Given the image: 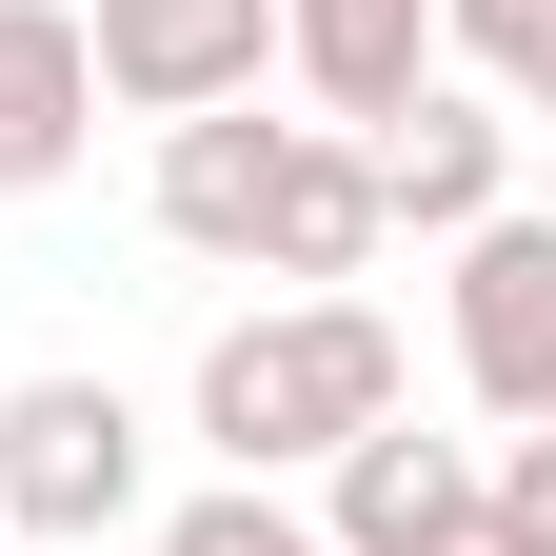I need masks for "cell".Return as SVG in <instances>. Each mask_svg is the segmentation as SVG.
Instances as JSON below:
<instances>
[{
    "label": "cell",
    "instance_id": "8fae6325",
    "mask_svg": "<svg viewBox=\"0 0 556 556\" xmlns=\"http://www.w3.org/2000/svg\"><path fill=\"white\" fill-rule=\"evenodd\" d=\"M438 40H457L497 100H536V119H556V0H438Z\"/></svg>",
    "mask_w": 556,
    "mask_h": 556
},
{
    "label": "cell",
    "instance_id": "5b68a950",
    "mask_svg": "<svg viewBox=\"0 0 556 556\" xmlns=\"http://www.w3.org/2000/svg\"><path fill=\"white\" fill-rule=\"evenodd\" d=\"M397 219H378V139H338V119H299L278 139V179H258V278H299V299H338Z\"/></svg>",
    "mask_w": 556,
    "mask_h": 556
},
{
    "label": "cell",
    "instance_id": "8992f818",
    "mask_svg": "<svg viewBox=\"0 0 556 556\" xmlns=\"http://www.w3.org/2000/svg\"><path fill=\"white\" fill-rule=\"evenodd\" d=\"M80 139H100V40H80V0H0V199L80 179Z\"/></svg>",
    "mask_w": 556,
    "mask_h": 556
},
{
    "label": "cell",
    "instance_id": "7a4b0ae2",
    "mask_svg": "<svg viewBox=\"0 0 556 556\" xmlns=\"http://www.w3.org/2000/svg\"><path fill=\"white\" fill-rule=\"evenodd\" d=\"M119 517H139V397L119 378H21L0 397V536L100 556Z\"/></svg>",
    "mask_w": 556,
    "mask_h": 556
},
{
    "label": "cell",
    "instance_id": "9c48e42d",
    "mask_svg": "<svg viewBox=\"0 0 556 556\" xmlns=\"http://www.w3.org/2000/svg\"><path fill=\"white\" fill-rule=\"evenodd\" d=\"M278 139H299V119H258V100L160 119V239H179V258H258V179H278Z\"/></svg>",
    "mask_w": 556,
    "mask_h": 556
},
{
    "label": "cell",
    "instance_id": "4fadbf2b",
    "mask_svg": "<svg viewBox=\"0 0 556 556\" xmlns=\"http://www.w3.org/2000/svg\"><path fill=\"white\" fill-rule=\"evenodd\" d=\"M477 497H497V536H517V556H556V417H517V438H497V477H477Z\"/></svg>",
    "mask_w": 556,
    "mask_h": 556
},
{
    "label": "cell",
    "instance_id": "3957f363",
    "mask_svg": "<svg viewBox=\"0 0 556 556\" xmlns=\"http://www.w3.org/2000/svg\"><path fill=\"white\" fill-rule=\"evenodd\" d=\"M457 397L477 417H556V219H477L457 239Z\"/></svg>",
    "mask_w": 556,
    "mask_h": 556
},
{
    "label": "cell",
    "instance_id": "52a82bcc",
    "mask_svg": "<svg viewBox=\"0 0 556 556\" xmlns=\"http://www.w3.org/2000/svg\"><path fill=\"white\" fill-rule=\"evenodd\" d=\"M497 179H517V119H497V100L417 80V100L378 119V219H417V239H477V219H497Z\"/></svg>",
    "mask_w": 556,
    "mask_h": 556
},
{
    "label": "cell",
    "instance_id": "5bb4252c",
    "mask_svg": "<svg viewBox=\"0 0 556 556\" xmlns=\"http://www.w3.org/2000/svg\"><path fill=\"white\" fill-rule=\"evenodd\" d=\"M417 556H517V536H497V497H457V517H438V536H417Z\"/></svg>",
    "mask_w": 556,
    "mask_h": 556
},
{
    "label": "cell",
    "instance_id": "7c38bea8",
    "mask_svg": "<svg viewBox=\"0 0 556 556\" xmlns=\"http://www.w3.org/2000/svg\"><path fill=\"white\" fill-rule=\"evenodd\" d=\"M160 556H338L318 517H278V477H219V497H179L160 517Z\"/></svg>",
    "mask_w": 556,
    "mask_h": 556
},
{
    "label": "cell",
    "instance_id": "6da1fadb",
    "mask_svg": "<svg viewBox=\"0 0 556 556\" xmlns=\"http://www.w3.org/2000/svg\"><path fill=\"white\" fill-rule=\"evenodd\" d=\"M378 417H397V318L378 299H278V318L199 338V438L239 477H299L338 438H378Z\"/></svg>",
    "mask_w": 556,
    "mask_h": 556
},
{
    "label": "cell",
    "instance_id": "30bf717a",
    "mask_svg": "<svg viewBox=\"0 0 556 556\" xmlns=\"http://www.w3.org/2000/svg\"><path fill=\"white\" fill-rule=\"evenodd\" d=\"M318 477H338V517H318L338 556H417V536H438V517L477 497V457H457V438H417V417H378V438H338Z\"/></svg>",
    "mask_w": 556,
    "mask_h": 556
},
{
    "label": "cell",
    "instance_id": "277c9868",
    "mask_svg": "<svg viewBox=\"0 0 556 556\" xmlns=\"http://www.w3.org/2000/svg\"><path fill=\"white\" fill-rule=\"evenodd\" d=\"M100 100L139 119H199V100H258V60H278V0H100Z\"/></svg>",
    "mask_w": 556,
    "mask_h": 556
},
{
    "label": "cell",
    "instance_id": "ba28073f",
    "mask_svg": "<svg viewBox=\"0 0 556 556\" xmlns=\"http://www.w3.org/2000/svg\"><path fill=\"white\" fill-rule=\"evenodd\" d=\"M278 60L318 80L338 139H378L417 80H438V0H278Z\"/></svg>",
    "mask_w": 556,
    "mask_h": 556
}]
</instances>
